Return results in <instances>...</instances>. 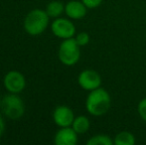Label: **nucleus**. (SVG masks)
I'll return each mask as SVG.
<instances>
[{"label":"nucleus","mask_w":146,"mask_h":145,"mask_svg":"<svg viewBox=\"0 0 146 145\" xmlns=\"http://www.w3.org/2000/svg\"><path fill=\"white\" fill-rule=\"evenodd\" d=\"M76 41H77V43L80 46H86V45L90 42V36H88V33H86V32H82V33H80L79 35L77 36Z\"/></svg>","instance_id":"2eb2a0df"},{"label":"nucleus","mask_w":146,"mask_h":145,"mask_svg":"<svg viewBox=\"0 0 146 145\" xmlns=\"http://www.w3.org/2000/svg\"><path fill=\"white\" fill-rule=\"evenodd\" d=\"M25 85V77L21 73L17 72V71H11L6 73L5 77H4V85L10 93H20L24 89Z\"/></svg>","instance_id":"39448f33"},{"label":"nucleus","mask_w":146,"mask_h":145,"mask_svg":"<svg viewBox=\"0 0 146 145\" xmlns=\"http://www.w3.org/2000/svg\"><path fill=\"white\" fill-rule=\"evenodd\" d=\"M49 23V15L40 9L31 11L25 19V30L32 36L40 35L45 31Z\"/></svg>","instance_id":"f03ea898"},{"label":"nucleus","mask_w":146,"mask_h":145,"mask_svg":"<svg viewBox=\"0 0 146 145\" xmlns=\"http://www.w3.org/2000/svg\"><path fill=\"white\" fill-rule=\"evenodd\" d=\"M54 117V121L56 122L57 125L61 126V127H68L74 122V112L71 109L68 107H58L54 111L53 114Z\"/></svg>","instance_id":"6e6552de"},{"label":"nucleus","mask_w":146,"mask_h":145,"mask_svg":"<svg viewBox=\"0 0 146 145\" xmlns=\"http://www.w3.org/2000/svg\"><path fill=\"white\" fill-rule=\"evenodd\" d=\"M86 107L88 111L92 115L100 116L106 113L110 107V97L108 93L104 89H98L90 91V95H88Z\"/></svg>","instance_id":"f257e3e1"},{"label":"nucleus","mask_w":146,"mask_h":145,"mask_svg":"<svg viewBox=\"0 0 146 145\" xmlns=\"http://www.w3.org/2000/svg\"><path fill=\"white\" fill-rule=\"evenodd\" d=\"M1 109L11 119H18L24 114V103L18 95H8L1 101Z\"/></svg>","instance_id":"20e7f679"},{"label":"nucleus","mask_w":146,"mask_h":145,"mask_svg":"<svg viewBox=\"0 0 146 145\" xmlns=\"http://www.w3.org/2000/svg\"><path fill=\"white\" fill-rule=\"evenodd\" d=\"M138 112L140 114L141 118L146 122V97L143 99L138 105Z\"/></svg>","instance_id":"dca6fc26"},{"label":"nucleus","mask_w":146,"mask_h":145,"mask_svg":"<svg viewBox=\"0 0 146 145\" xmlns=\"http://www.w3.org/2000/svg\"><path fill=\"white\" fill-rule=\"evenodd\" d=\"M77 142V132L69 126L60 129L55 136V143L57 145H76Z\"/></svg>","instance_id":"1a4fd4ad"},{"label":"nucleus","mask_w":146,"mask_h":145,"mask_svg":"<svg viewBox=\"0 0 146 145\" xmlns=\"http://www.w3.org/2000/svg\"><path fill=\"white\" fill-rule=\"evenodd\" d=\"M82 1L88 8H96L100 5L102 0H82Z\"/></svg>","instance_id":"f3484780"},{"label":"nucleus","mask_w":146,"mask_h":145,"mask_svg":"<svg viewBox=\"0 0 146 145\" xmlns=\"http://www.w3.org/2000/svg\"><path fill=\"white\" fill-rule=\"evenodd\" d=\"M52 31L54 35H56L59 38L69 39L73 38V36L75 35L76 28L70 20L59 18L53 22Z\"/></svg>","instance_id":"0eeeda50"},{"label":"nucleus","mask_w":146,"mask_h":145,"mask_svg":"<svg viewBox=\"0 0 146 145\" xmlns=\"http://www.w3.org/2000/svg\"><path fill=\"white\" fill-rule=\"evenodd\" d=\"M113 143L110 136L104 135V134H98L94 137H92L88 141V145H111Z\"/></svg>","instance_id":"4468645a"},{"label":"nucleus","mask_w":146,"mask_h":145,"mask_svg":"<svg viewBox=\"0 0 146 145\" xmlns=\"http://www.w3.org/2000/svg\"><path fill=\"white\" fill-rule=\"evenodd\" d=\"M87 6L80 1H70L66 5V14L73 19H82L87 14Z\"/></svg>","instance_id":"9d476101"},{"label":"nucleus","mask_w":146,"mask_h":145,"mask_svg":"<svg viewBox=\"0 0 146 145\" xmlns=\"http://www.w3.org/2000/svg\"><path fill=\"white\" fill-rule=\"evenodd\" d=\"M73 128L77 133H85L90 128V120L86 116H78L74 119Z\"/></svg>","instance_id":"9b49d317"},{"label":"nucleus","mask_w":146,"mask_h":145,"mask_svg":"<svg viewBox=\"0 0 146 145\" xmlns=\"http://www.w3.org/2000/svg\"><path fill=\"white\" fill-rule=\"evenodd\" d=\"M135 143V138L132 133L128 131H122L115 136L114 144L116 145H133Z\"/></svg>","instance_id":"f8f14e48"},{"label":"nucleus","mask_w":146,"mask_h":145,"mask_svg":"<svg viewBox=\"0 0 146 145\" xmlns=\"http://www.w3.org/2000/svg\"><path fill=\"white\" fill-rule=\"evenodd\" d=\"M64 11V6L60 1H53L47 7V14L50 17H58Z\"/></svg>","instance_id":"ddd939ff"},{"label":"nucleus","mask_w":146,"mask_h":145,"mask_svg":"<svg viewBox=\"0 0 146 145\" xmlns=\"http://www.w3.org/2000/svg\"><path fill=\"white\" fill-rule=\"evenodd\" d=\"M4 128H5V124H4V121H3V118H2L1 114H0V137L2 136L4 132Z\"/></svg>","instance_id":"a211bd4d"},{"label":"nucleus","mask_w":146,"mask_h":145,"mask_svg":"<svg viewBox=\"0 0 146 145\" xmlns=\"http://www.w3.org/2000/svg\"><path fill=\"white\" fill-rule=\"evenodd\" d=\"M78 81L84 89L90 91L100 87V83H102V79L96 71L86 70L80 73Z\"/></svg>","instance_id":"423d86ee"},{"label":"nucleus","mask_w":146,"mask_h":145,"mask_svg":"<svg viewBox=\"0 0 146 145\" xmlns=\"http://www.w3.org/2000/svg\"><path fill=\"white\" fill-rule=\"evenodd\" d=\"M81 56L80 45L77 43L76 39L69 38L65 39L60 46L59 59L66 66H73L79 61Z\"/></svg>","instance_id":"7ed1b4c3"}]
</instances>
